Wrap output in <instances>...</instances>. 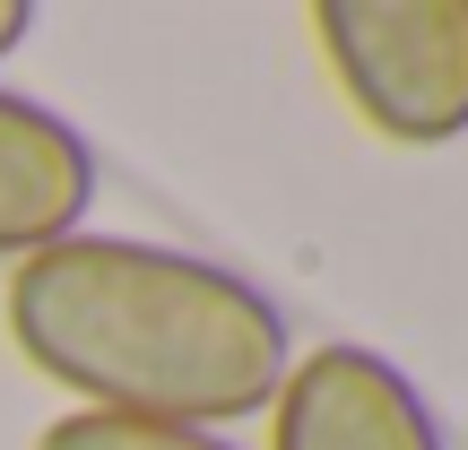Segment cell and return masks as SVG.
<instances>
[{"label":"cell","instance_id":"3","mask_svg":"<svg viewBox=\"0 0 468 450\" xmlns=\"http://www.w3.org/2000/svg\"><path fill=\"white\" fill-rule=\"evenodd\" d=\"M269 450H452L425 407V390L382 347H330L295 355L269 399Z\"/></svg>","mask_w":468,"mask_h":450},{"label":"cell","instance_id":"2","mask_svg":"<svg viewBox=\"0 0 468 450\" xmlns=\"http://www.w3.org/2000/svg\"><path fill=\"white\" fill-rule=\"evenodd\" d=\"M313 44L373 139H468V0H321Z\"/></svg>","mask_w":468,"mask_h":450},{"label":"cell","instance_id":"1","mask_svg":"<svg viewBox=\"0 0 468 450\" xmlns=\"http://www.w3.org/2000/svg\"><path fill=\"white\" fill-rule=\"evenodd\" d=\"M9 347L87 416L234 434L269 416L295 330L243 268L139 234H61L9 268Z\"/></svg>","mask_w":468,"mask_h":450},{"label":"cell","instance_id":"4","mask_svg":"<svg viewBox=\"0 0 468 450\" xmlns=\"http://www.w3.org/2000/svg\"><path fill=\"white\" fill-rule=\"evenodd\" d=\"M96 208V148L69 113L27 87H0V260H35L61 234H87Z\"/></svg>","mask_w":468,"mask_h":450},{"label":"cell","instance_id":"6","mask_svg":"<svg viewBox=\"0 0 468 450\" xmlns=\"http://www.w3.org/2000/svg\"><path fill=\"white\" fill-rule=\"evenodd\" d=\"M27 35H35V9H27V0H0V61H9Z\"/></svg>","mask_w":468,"mask_h":450},{"label":"cell","instance_id":"5","mask_svg":"<svg viewBox=\"0 0 468 450\" xmlns=\"http://www.w3.org/2000/svg\"><path fill=\"white\" fill-rule=\"evenodd\" d=\"M35 450H234V434H200V424H139V416H52Z\"/></svg>","mask_w":468,"mask_h":450}]
</instances>
